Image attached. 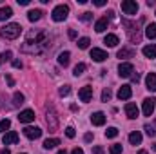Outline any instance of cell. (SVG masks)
Masks as SVG:
<instances>
[{"label":"cell","mask_w":156,"mask_h":154,"mask_svg":"<svg viewBox=\"0 0 156 154\" xmlns=\"http://www.w3.org/2000/svg\"><path fill=\"white\" fill-rule=\"evenodd\" d=\"M138 9H140V5H138V2L136 0H123L122 2V11L125 13V15H136L138 13Z\"/></svg>","instance_id":"obj_4"},{"label":"cell","mask_w":156,"mask_h":154,"mask_svg":"<svg viewBox=\"0 0 156 154\" xmlns=\"http://www.w3.org/2000/svg\"><path fill=\"white\" fill-rule=\"evenodd\" d=\"M109 152L111 154H122V145H120V143L111 145V147H109Z\"/></svg>","instance_id":"obj_31"},{"label":"cell","mask_w":156,"mask_h":154,"mask_svg":"<svg viewBox=\"0 0 156 154\" xmlns=\"http://www.w3.org/2000/svg\"><path fill=\"white\" fill-rule=\"evenodd\" d=\"M56 154H67V152H66V151H58Z\"/></svg>","instance_id":"obj_48"},{"label":"cell","mask_w":156,"mask_h":154,"mask_svg":"<svg viewBox=\"0 0 156 154\" xmlns=\"http://www.w3.org/2000/svg\"><path fill=\"white\" fill-rule=\"evenodd\" d=\"M89 44H91V40L87 38V37H83V38L78 40V47H80V49H87V47H89Z\"/></svg>","instance_id":"obj_28"},{"label":"cell","mask_w":156,"mask_h":154,"mask_svg":"<svg viewBox=\"0 0 156 154\" xmlns=\"http://www.w3.org/2000/svg\"><path fill=\"white\" fill-rule=\"evenodd\" d=\"M118 136V129L116 127H109L107 131H105V138H116Z\"/></svg>","instance_id":"obj_27"},{"label":"cell","mask_w":156,"mask_h":154,"mask_svg":"<svg viewBox=\"0 0 156 154\" xmlns=\"http://www.w3.org/2000/svg\"><path fill=\"white\" fill-rule=\"evenodd\" d=\"M75 134H76V132H75L73 127H67V129H66V136H67V138H75Z\"/></svg>","instance_id":"obj_36"},{"label":"cell","mask_w":156,"mask_h":154,"mask_svg":"<svg viewBox=\"0 0 156 154\" xmlns=\"http://www.w3.org/2000/svg\"><path fill=\"white\" fill-rule=\"evenodd\" d=\"M24 154H26V152H24Z\"/></svg>","instance_id":"obj_51"},{"label":"cell","mask_w":156,"mask_h":154,"mask_svg":"<svg viewBox=\"0 0 156 154\" xmlns=\"http://www.w3.org/2000/svg\"><path fill=\"white\" fill-rule=\"evenodd\" d=\"M134 73V67H133V64L131 62H122L120 65H118V75L122 78H127V76H131Z\"/></svg>","instance_id":"obj_5"},{"label":"cell","mask_w":156,"mask_h":154,"mask_svg":"<svg viewBox=\"0 0 156 154\" xmlns=\"http://www.w3.org/2000/svg\"><path fill=\"white\" fill-rule=\"evenodd\" d=\"M69 93H71V87H69V85H62V87L58 89V94H60V96H69Z\"/></svg>","instance_id":"obj_29"},{"label":"cell","mask_w":156,"mask_h":154,"mask_svg":"<svg viewBox=\"0 0 156 154\" xmlns=\"http://www.w3.org/2000/svg\"><path fill=\"white\" fill-rule=\"evenodd\" d=\"M145 37L147 38H156V22H153V24H149L147 27H145Z\"/></svg>","instance_id":"obj_24"},{"label":"cell","mask_w":156,"mask_h":154,"mask_svg":"<svg viewBox=\"0 0 156 154\" xmlns=\"http://www.w3.org/2000/svg\"><path fill=\"white\" fill-rule=\"evenodd\" d=\"M129 143H131V145H140V143H142V132L133 131V132L129 134Z\"/></svg>","instance_id":"obj_19"},{"label":"cell","mask_w":156,"mask_h":154,"mask_svg":"<svg viewBox=\"0 0 156 154\" xmlns=\"http://www.w3.org/2000/svg\"><path fill=\"white\" fill-rule=\"evenodd\" d=\"M53 20L55 22H64L66 18H67V15H69V7L66 5V4H60V5H56L55 9H53Z\"/></svg>","instance_id":"obj_3"},{"label":"cell","mask_w":156,"mask_h":154,"mask_svg":"<svg viewBox=\"0 0 156 154\" xmlns=\"http://www.w3.org/2000/svg\"><path fill=\"white\" fill-rule=\"evenodd\" d=\"M107 26H109V18H107V16L98 18L96 24H94V31H96V33H104V31L107 29Z\"/></svg>","instance_id":"obj_13"},{"label":"cell","mask_w":156,"mask_h":154,"mask_svg":"<svg viewBox=\"0 0 156 154\" xmlns=\"http://www.w3.org/2000/svg\"><path fill=\"white\" fill-rule=\"evenodd\" d=\"M91 58L94 60V62H105L109 56H107V53L104 51V49H98V47H93L91 49Z\"/></svg>","instance_id":"obj_9"},{"label":"cell","mask_w":156,"mask_h":154,"mask_svg":"<svg viewBox=\"0 0 156 154\" xmlns=\"http://www.w3.org/2000/svg\"><path fill=\"white\" fill-rule=\"evenodd\" d=\"M13 67L20 69V67H22V62H20V60H13Z\"/></svg>","instance_id":"obj_42"},{"label":"cell","mask_w":156,"mask_h":154,"mask_svg":"<svg viewBox=\"0 0 156 154\" xmlns=\"http://www.w3.org/2000/svg\"><path fill=\"white\" fill-rule=\"evenodd\" d=\"M18 120H20V123H31V121H35V111H31V109L22 111L20 116H18Z\"/></svg>","instance_id":"obj_12"},{"label":"cell","mask_w":156,"mask_h":154,"mask_svg":"<svg viewBox=\"0 0 156 154\" xmlns=\"http://www.w3.org/2000/svg\"><path fill=\"white\" fill-rule=\"evenodd\" d=\"M125 114H127L129 120H136L138 114H140V109L136 107V103H127L125 105Z\"/></svg>","instance_id":"obj_11"},{"label":"cell","mask_w":156,"mask_h":154,"mask_svg":"<svg viewBox=\"0 0 156 154\" xmlns=\"http://www.w3.org/2000/svg\"><path fill=\"white\" fill-rule=\"evenodd\" d=\"M104 44H105L107 47H116L118 44H120V40H118L116 35H105V38H104Z\"/></svg>","instance_id":"obj_21"},{"label":"cell","mask_w":156,"mask_h":154,"mask_svg":"<svg viewBox=\"0 0 156 154\" xmlns=\"http://www.w3.org/2000/svg\"><path fill=\"white\" fill-rule=\"evenodd\" d=\"M20 33H22V26L20 24H15V22H11V24H5L2 29H0V37L4 40H15L20 37Z\"/></svg>","instance_id":"obj_1"},{"label":"cell","mask_w":156,"mask_h":154,"mask_svg":"<svg viewBox=\"0 0 156 154\" xmlns=\"http://www.w3.org/2000/svg\"><path fill=\"white\" fill-rule=\"evenodd\" d=\"M69 60H71V53H69V51H62V53L58 54V64H60V65L67 67V65H69Z\"/></svg>","instance_id":"obj_18"},{"label":"cell","mask_w":156,"mask_h":154,"mask_svg":"<svg viewBox=\"0 0 156 154\" xmlns=\"http://www.w3.org/2000/svg\"><path fill=\"white\" fill-rule=\"evenodd\" d=\"M83 71H85V64H76V65H75V69H73V75H75V76H82V75H83Z\"/></svg>","instance_id":"obj_26"},{"label":"cell","mask_w":156,"mask_h":154,"mask_svg":"<svg viewBox=\"0 0 156 154\" xmlns=\"http://www.w3.org/2000/svg\"><path fill=\"white\" fill-rule=\"evenodd\" d=\"M0 154H11V152H9V149H2V151H0Z\"/></svg>","instance_id":"obj_47"},{"label":"cell","mask_w":156,"mask_h":154,"mask_svg":"<svg viewBox=\"0 0 156 154\" xmlns=\"http://www.w3.org/2000/svg\"><path fill=\"white\" fill-rule=\"evenodd\" d=\"M60 145V140L58 138H47L45 142H44V149L45 151H51V149H55V147H58Z\"/></svg>","instance_id":"obj_20"},{"label":"cell","mask_w":156,"mask_h":154,"mask_svg":"<svg viewBox=\"0 0 156 154\" xmlns=\"http://www.w3.org/2000/svg\"><path fill=\"white\" fill-rule=\"evenodd\" d=\"M93 4L98 5V7H102V5H105V0H93Z\"/></svg>","instance_id":"obj_39"},{"label":"cell","mask_w":156,"mask_h":154,"mask_svg":"<svg viewBox=\"0 0 156 154\" xmlns=\"http://www.w3.org/2000/svg\"><path fill=\"white\" fill-rule=\"evenodd\" d=\"M131 80H133L134 83H138V82H140V75H138V73H133V75H131Z\"/></svg>","instance_id":"obj_38"},{"label":"cell","mask_w":156,"mask_h":154,"mask_svg":"<svg viewBox=\"0 0 156 154\" xmlns=\"http://www.w3.org/2000/svg\"><path fill=\"white\" fill-rule=\"evenodd\" d=\"M16 2H18L20 5H27V4H29V0H16Z\"/></svg>","instance_id":"obj_45"},{"label":"cell","mask_w":156,"mask_h":154,"mask_svg":"<svg viewBox=\"0 0 156 154\" xmlns=\"http://www.w3.org/2000/svg\"><path fill=\"white\" fill-rule=\"evenodd\" d=\"M78 98L82 100V102H91L93 100V87L91 85H85V87H82L80 91H78Z\"/></svg>","instance_id":"obj_6"},{"label":"cell","mask_w":156,"mask_h":154,"mask_svg":"<svg viewBox=\"0 0 156 154\" xmlns=\"http://www.w3.org/2000/svg\"><path fill=\"white\" fill-rule=\"evenodd\" d=\"M27 18H29V22H37L42 18V11L40 9H31L29 13H27Z\"/></svg>","instance_id":"obj_25"},{"label":"cell","mask_w":156,"mask_h":154,"mask_svg":"<svg viewBox=\"0 0 156 154\" xmlns=\"http://www.w3.org/2000/svg\"><path fill=\"white\" fill-rule=\"evenodd\" d=\"M131 94H133L131 85H122V87L118 89V98H120V100H129Z\"/></svg>","instance_id":"obj_14"},{"label":"cell","mask_w":156,"mask_h":154,"mask_svg":"<svg viewBox=\"0 0 156 154\" xmlns=\"http://www.w3.org/2000/svg\"><path fill=\"white\" fill-rule=\"evenodd\" d=\"M9 127H11V121H9V120H7V118H5V120H2V121H0V132H5V131H7V129H9Z\"/></svg>","instance_id":"obj_30"},{"label":"cell","mask_w":156,"mask_h":154,"mask_svg":"<svg viewBox=\"0 0 156 154\" xmlns=\"http://www.w3.org/2000/svg\"><path fill=\"white\" fill-rule=\"evenodd\" d=\"M11 16H13V9H11V7H7V5L0 7V20H7V18H11Z\"/></svg>","instance_id":"obj_22"},{"label":"cell","mask_w":156,"mask_h":154,"mask_svg":"<svg viewBox=\"0 0 156 154\" xmlns=\"http://www.w3.org/2000/svg\"><path fill=\"white\" fill-rule=\"evenodd\" d=\"M71 154H83V151H82V149H78V147H76V149H73V152H71Z\"/></svg>","instance_id":"obj_44"},{"label":"cell","mask_w":156,"mask_h":154,"mask_svg":"<svg viewBox=\"0 0 156 154\" xmlns=\"http://www.w3.org/2000/svg\"><path fill=\"white\" fill-rule=\"evenodd\" d=\"M142 53L147 56V58H156V45H145L142 49Z\"/></svg>","instance_id":"obj_23"},{"label":"cell","mask_w":156,"mask_h":154,"mask_svg":"<svg viewBox=\"0 0 156 154\" xmlns=\"http://www.w3.org/2000/svg\"><path fill=\"white\" fill-rule=\"evenodd\" d=\"M11 56H13V54H11V51H5V53H2V54H0V62H7V60H11Z\"/></svg>","instance_id":"obj_34"},{"label":"cell","mask_w":156,"mask_h":154,"mask_svg":"<svg viewBox=\"0 0 156 154\" xmlns=\"http://www.w3.org/2000/svg\"><path fill=\"white\" fill-rule=\"evenodd\" d=\"M91 18H93V13H89V11H85V13L80 15V20H82V22H89Z\"/></svg>","instance_id":"obj_33"},{"label":"cell","mask_w":156,"mask_h":154,"mask_svg":"<svg viewBox=\"0 0 156 154\" xmlns=\"http://www.w3.org/2000/svg\"><path fill=\"white\" fill-rule=\"evenodd\" d=\"M136 54V51L133 49V47H122L120 51H118V58L122 60V58H133Z\"/></svg>","instance_id":"obj_17"},{"label":"cell","mask_w":156,"mask_h":154,"mask_svg":"<svg viewBox=\"0 0 156 154\" xmlns=\"http://www.w3.org/2000/svg\"><path fill=\"white\" fill-rule=\"evenodd\" d=\"M45 113H47L45 121H47V125H49V131H51V132H55V131L58 129V116H56V111H55V107H53V105H47Z\"/></svg>","instance_id":"obj_2"},{"label":"cell","mask_w":156,"mask_h":154,"mask_svg":"<svg viewBox=\"0 0 156 154\" xmlns=\"http://www.w3.org/2000/svg\"><path fill=\"white\" fill-rule=\"evenodd\" d=\"M154 105H156L154 98H145V100H144V105H142V113H144V116H151L153 114Z\"/></svg>","instance_id":"obj_7"},{"label":"cell","mask_w":156,"mask_h":154,"mask_svg":"<svg viewBox=\"0 0 156 154\" xmlns=\"http://www.w3.org/2000/svg\"><path fill=\"white\" fill-rule=\"evenodd\" d=\"M18 142V134L15 132V131H9V132H5L4 136H2V143L4 145H13V143H16Z\"/></svg>","instance_id":"obj_10"},{"label":"cell","mask_w":156,"mask_h":154,"mask_svg":"<svg viewBox=\"0 0 156 154\" xmlns=\"http://www.w3.org/2000/svg\"><path fill=\"white\" fill-rule=\"evenodd\" d=\"M145 85H147L149 91L156 93V73H149V75L145 76Z\"/></svg>","instance_id":"obj_16"},{"label":"cell","mask_w":156,"mask_h":154,"mask_svg":"<svg viewBox=\"0 0 156 154\" xmlns=\"http://www.w3.org/2000/svg\"><path fill=\"white\" fill-rule=\"evenodd\" d=\"M13 100H15V105H20V103H24V94L22 93H15Z\"/></svg>","instance_id":"obj_32"},{"label":"cell","mask_w":156,"mask_h":154,"mask_svg":"<svg viewBox=\"0 0 156 154\" xmlns=\"http://www.w3.org/2000/svg\"><path fill=\"white\" fill-rule=\"evenodd\" d=\"M144 129H145V132H147L149 136H154V134H156V131H154V129H153V127H151V125H145Z\"/></svg>","instance_id":"obj_37"},{"label":"cell","mask_w":156,"mask_h":154,"mask_svg":"<svg viewBox=\"0 0 156 154\" xmlns=\"http://www.w3.org/2000/svg\"><path fill=\"white\" fill-rule=\"evenodd\" d=\"M67 35H69V38H71V40L76 38V31H75V29H69V33H67Z\"/></svg>","instance_id":"obj_41"},{"label":"cell","mask_w":156,"mask_h":154,"mask_svg":"<svg viewBox=\"0 0 156 154\" xmlns=\"http://www.w3.org/2000/svg\"><path fill=\"white\" fill-rule=\"evenodd\" d=\"M138 154H149V152H147V151H140Z\"/></svg>","instance_id":"obj_49"},{"label":"cell","mask_w":156,"mask_h":154,"mask_svg":"<svg viewBox=\"0 0 156 154\" xmlns=\"http://www.w3.org/2000/svg\"><path fill=\"white\" fill-rule=\"evenodd\" d=\"M154 15H156V13H154Z\"/></svg>","instance_id":"obj_50"},{"label":"cell","mask_w":156,"mask_h":154,"mask_svg":"<svg viewBox=\"0 0 156 154\" xmlns=\"http://www.w3.org/2000/svg\"><path fill=\"white\" fill-rule=\"evenodd\" d=\"M7 83H9V85L13 87V85H15V80H13V78H11V76H7Z\"/></svg>","instance_id":"obj_46"},{"label":"cell","mask_w":156,"mask_h":154,"mask_svg":"<svg viewBox=\"0 0 156 154\" xmlns=\"http://www.w3.org/2000/svg\"><path fill=\"white\" fill-rule=\"evenodd\" d=\"M111 100V91L109 89H104V93H102V102H109Z\"/></svg>","instance_id":"obj_35"},{"label":"cell","mask_w":156,"mask_h":154,"mask_svg":"<svg viewBox=\"0 0 156 154\" xmlns=\"http://www.w3.org/2000/svg\"><path fill=\"white\" fill-rule=\"evenodd\" d=\"M83 140H85V142H93V134H91V132H87V134L83 136Z\"/></svg>","instance_id":"obj_43"},{"label":"cell","mask_w":156,"mask_h":154,"mask_svg":"<svg viewBox=\"0 0 156 154\" xmlns=\"http://www.w3.org/2000/svg\"><path fill=\"white\" fill-rule=\"evenodd\" d=\"M93 154H104V149L102 147H93Z\"/></svg>","instance_id":"obj_40"},{"label":"cell","mask_w":156,"mask_h":154,"mask_svg":"<svg viewBox=\"0 0 156 154\" xmlns=\"http://www.w3.org/2000/svg\"><path fill=\"white\" fill-rule=\"evenodd\" d=\"M24 136L27 140H38L42 136V129H38V127H26L24 129Z\"/></svg>","instance_id":"obj_8"},{"label":"cell","mask_w":156,"mask_h":154,"mask_svg":"<svg viewBox=\"0 0 156 154\" xmlns=\"http://www.w3.org/2000/svg\"><path fill=\"white\" fill-rule=\"evenodd\" d=\"M91 123L93 125H96V127H102L104 123H105V114L104 113H94V114H91Z\"/></svg>","instance_id":"obj_15"}]
</instances>
